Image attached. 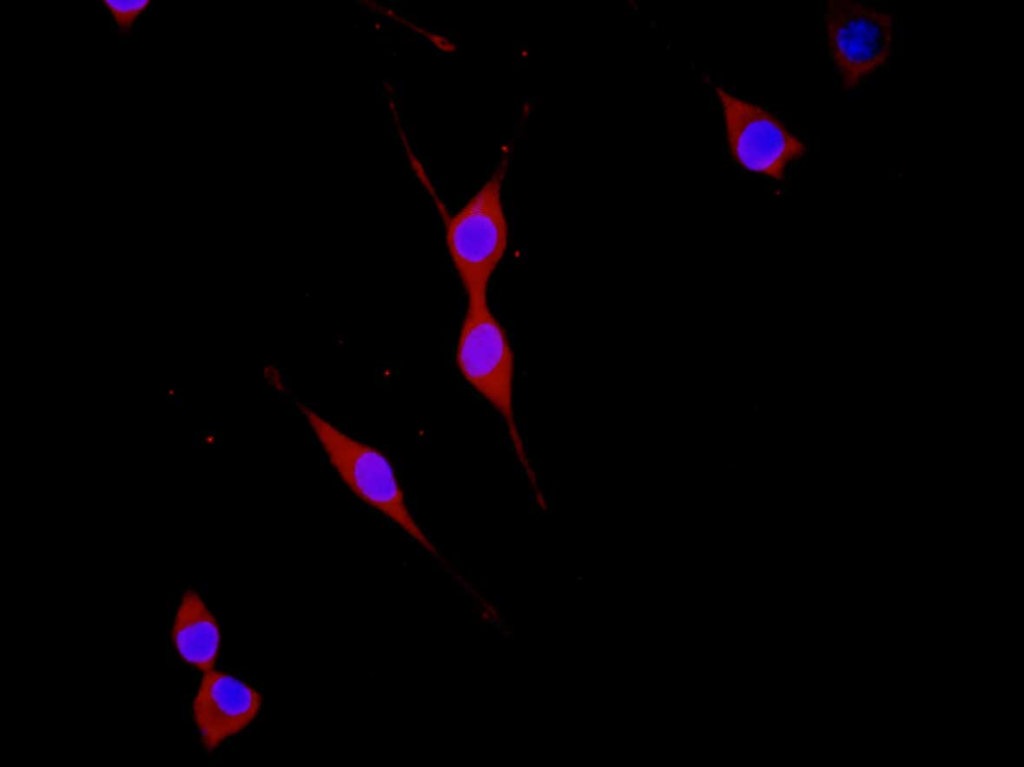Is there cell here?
Returning a JSON list of instances; mask_svg holds the SVG:
<instances>
[{
    "label": "cell",
    "instance_id": "cell-6",
    "mask_svg": "<svg viewBox=\"0 0 1024 767\" xmlns=\"http://www.w3.org/2000/svg\"><path fill=\"white\" fill-rule=\"evenodd\" d=\"M261 694L226 672H204L192 702V715L203 747L212 751L243 731L256 718Z\"/></svg>",
    "mask_w": 1024,
    "mask_h": 767
},
{
    "label": "cell",
    "instance_id": "cell-3",
    "mask_svg": "<svg viewBox=\"0 0 1024 767\" xmlns=\"http://www.w3.org/2000/svg\"><path fill=\"white\" fill-rule=\"evenodd\" d=\"M507 167L505 154L462 208L452 216H442L447 251L467 302L488 300L490 280L508 247L509 228L502 201Z\"/></svg>",
    "mask_w": 1024,
    "mask_h": 767
},
{
    "label": "cell",
    "instance_id": "cell-8",
    "mask_svg": "<svg viewBox=\"0 0 1024 767\" xmlns=\"http://www.w3.org/2000/svg\"><path fill=\"white\" fill-rule=\"evenodd\" d=\"M100 4L110 15L120 36L132 33L140 18L153 5L152 0H100Z\"/></svg>",
    "mask_w": 1024,
    "mask_h": 767
},
{
    "label": "cell",
    "instance_id": "cell-4",
    "mask_svg": "<svg viewBox=\"0 0 1024 767\" xmlns=\"http://www.w3.org/2000/svg\"><path fill=\"white\" fill-rule=\"evenodd\" d=\"M825 29L830 56L844 89L858 87L884 67L891 55V17L867 3L829 1Z\"/></svg>",
    "mask_w": 1024,
    "mask_h": 767
},
{
    "label": "cell",
    "instance_id": "cell-1",
    "mask_svg": "<svg viewBox=\"0 0 1024 767\" xmlns=\"http://www.w3.org/2000/svg\"><path fill=\"white\" fill-rule=\"evenodd\" d=\"M455 362L466 382L504 420L514 452L535 499L542 510H547V502L520 435L514 411L513 350L505 329L490 309L488 300L467 302L457 338Z\"/></svg>",
    "mask_w": 1024,
    "mask_h": 767
},
{
    "label": "cell",
    "instance_id": "cell-2",
    "mask_svg": "<svg viewBox=\"0 0 1024 767\" xmlns=\"http://www.w3.org/2000/svg\"><path fill=\"white\" fill-rule=\"evenodd\" d=\"M306 419L331 466L366 505L396 524L437 560L441 552L411 514L395 469L380 450L346 434L305 403Z\"/></svg>",
    "mask_w": 1024,
    "mask_h": 767
},
{
    "label": "cell",
    "instance_id": "cell-7",
    "mask_svg": "<svg viewBox=\"0 0 1024 767\" xmlns=\"http://www.w3.org/2000/svg\"><path fill=\"white\" fill-rule=\"evenodd\" d=\"M171 638L180 657L196 669L214 668L220 647V628L195 590H186L174 616Z\"/></svg>",
    "mask_w": 1024,
    "mask_h": 767
},
{
    "label": "cell",
    "instance_id": "cell-5",
    "mask_svg": "<svg viewBox=\"0 0 1024 767\" xmlns=\"http://www.w3.org/2000/svg\"><path fill=\"white\" fill-rule=\"evenodd\" d=\"M714 90L733 159L747 171L781 180L787 166L805 154V145L767 110L720 87Z\"/></svg>",
    "mask_w": 1024,
    "mask_h": 767
}]
</instances>
